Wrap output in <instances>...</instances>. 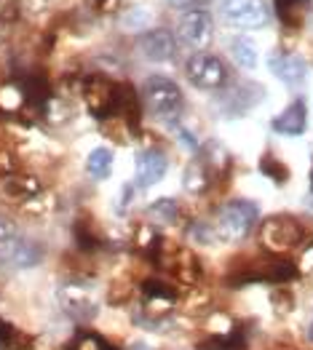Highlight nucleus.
Listing matches in <instances>:
<instances>
[{
  "label": "nucleus",
  "mask_w": 313,
  "mask_h": 350,
  "mask_svg": "<svg viewBox=\"0 0 313 350\" xmlns=\"http://www.w3.org/2000/svg\"><path fill=\"white\" fill-rule=\"evenodd\" d=\"M308 340L313 342V316H311V323H308Z\"/></svg>",
  "instance_id": "obj_33"
},
{
  "label": "nucleus",
  "mask_w": 313,
  "mask_h": 350,
  "mask_svg": "<svg viewBox=\"0 0 313 350\" xmlns=\"http://www.w3.org/2000/svg\"><path fill=\"white\" fill-rule=\"evenodd\" d=\"M169 163H166V155L155 147H147L137 155V185L140 187H153L158 185L164 174H166Z\"/></svg>",
  "instance_id": "obj_11"
},
{
  "label": "nucleus",
  "mask_w": 313,
  "mask_h": 350,
  "mask_svg": "<svg viewBox=\"0 0 313 350\" xmlns=\"http://www.w3.org/2000/svg\"><path fill=\"white\" fill-rule=\"evenodd\" d=\"M59 302L67 310V316H73L78 321H88V319L97 316V299H94V294L88 292L86 286H75V284L64 286L59 292Z\"/></svg>",
  "instance_id": "obj_10"
},
{
  "label": "nucleus",
  "mask_w": 313,
  "mask_h": 350,
  "mask_svg": "<svg viewBox=\"0 0 313 350\" xmlns=\"http://www.w3.org/2000/svg\"><path fill=\"white\" fill-rule=\"evenodd\" d=\"M212 0H169V5L179 8V11H193V8H206Z\"/></svg>",
  "instance_id": "obj_27"
},
{
  "label": "nucleus",
  "mask_w": 313,
  "mask_h": 350,
  "mask_svg": "<svg viewBox=\"0 0 313 350\" xmlns=\"http://www.w3.org/2000/svg\"><path fill=\"white\" fill-rule=\"evenodd\" d=\"M177 32L185 43L196 46V49H203L212 43V35H214V25H212V16L209 11L203 8H193V11H185L177 22Z\"/></svg>",
  "instance_id": "obj_8"
},
{
  "label": "nucleus",
  "mask_w": 313,
  "mask_h": 350,
  "mask_svg": "<svg viewBox=\"0 0 313 350\" xmlns=\"http://www.w3.org/2000/svg\"><path fill=\"white\" fill-rule=\"evenodd\" d=\"M147 25H150V14H147V8H134V11H129V14L123 16V27L132 29V32H145Z\"/></svg>",
  "instance_id": "obj_25"
},
{
  "label": "nucleus",
  "mask_w": 313,
  "mask_h": 350,
  "mask_svg": "<svg viewBox=\"0 0 313 350\" xmlns=\"http://www.w3.org/2000/svg\"><path fill=\"white\" fill-rule=\"evenodd\" d=\"M115 118H121L132 134H140L142 99H140V94H137L134 86H129V83H121L118 86V113H115Z\"/></svg>",
  "instance_id": "obj_13"
},
{
  "label": "nucleus",
  "mask_w": 313,
  "mask_h": 350,
  "mask_svg": "<svg viewBox=\"0 0 313 350\" xmlns=\"http://www.w3.org/2000/svg\"><path fill=\"white\" fill-rule=\"evenodd\" d=\"M81 91H84V99L91 116L97 120L115 118V113H118V86L113 81H108L105 75H88L81 83Z\"/></svg>",
  "instance_id": "obj_5"
},
{
  "label": "nucleus",
  "mask_w": 313,
  "mask_h": 350,
  "mask_svg": "<svg viewBox=\"0 0 313 350\" xmlns=\"http://www.w3.org/2000/svg\"><path fill=\"white\" fill-rule=\"evenodd\" d=\"M260 246L273 257L305 243V225L292 214H273L260 225Z\"/></svg>",
  "instance_id": "obj_1"
},
{
  "label": "nucleus",
  "mask_w": 313,
  "mask_h": 350,
  "mask_svg": "<svg viewBox=\"0 0 313 350\" xmlns=\"http://www.w3.org/2000/svg\"><path fill=\"white\" fill-rule=\"evenodd\" d=\"M230 54L236 59V64L244 67V70H255L257 67V49L255 43H249L247 38H236L230 43Z\"/></svg>",
  "instance_id": "obj_19"
},
{
  "label": "nucleus",
  "mask_w": 313,
  "mask_h": 350,
  "mask_svg": "<svg viewBox=\"0 0 313 350\" xmlns=\"http://www.w3.org/2000/svg\"><path fill=\"white\" fill-rule=\"evenodd\" d=\"M25 102H27V99H25V91L19 86L0 88V110H3V113H16Z\"/></svg>",
  "instance_id": "obj_23"
},
{
  "label": "nucleus",
  "mask_w": 313,
  "mask_h": 350,
  "mask_svg": "<svg viewBox=\"0 0 313 350\" xmlns=\"http://www.w3.org/2000/svg\"><path fill=\"white\" fill-rule=\"evenodd\" d=\"M185 72H188V81L201 91H217V88L228 86V67L225 62L214 54H190L185 62Z\"/></svg>",
  "instance_id": "obj_4"
},
{
  "label": "nucleus",
  "mask_w": 313,
  "mask_h": 350,
  "mask_svg": "<svg viewBox=\"0 0 313 350\" xmlns=\"http://www.w3.org/2000/svg\"><path fill=\"white\" fill-rule=\"evenodd\" d=\"M257 222V204L255 201H230L225 204L217 217H214V233L220 241H228V243H236V241H244L249 230L255 228Z\"/></svg>",
  "instance_id": "obj_3"
},
{
  "label": "nucleus",
  "mask_w": 313,
  "mask_h": 350,
  "mask_svg": "<svg viewBox=\"0 0 313 350\" xmlns=\"http://www.w3.org/2000/svg\"><path fill=\"white\" fill-rule=\"evenodd\" d=\"M260 172L268 176L271 182H276V185H284L286 179H289V169H286L279 158H273V155H265L260 161Z\"/></svg>",
  "instance_id": "obj_22"
},
{
  "label": "nucleus",
  "mask_w": 313,
  "mask_h": 350,
  "mask_svg": "<svg viewBox=\"0 0 313 350\" xmlns=\"http://www.w3.org/2000/svg\"><path fill=\"white\" fill-rule=\"evenodd\" d=\"M40 190H43V185H40L35 176L8 174L3 179V193H5L8 198H14V201H32V198L40 196Z\"/></svg>",
  "instance_id": "obj_15"
},
{
  "label": "nucleus",
  "mask_w": 313,
  "mask_h": 350,
  "mask_svg": "<svg viewBox=\"0 0 313 350\" xmlns=\"http://www.w3.org/2000/svg\"><path fill=\"white\" fill-rule=\"evenodd\" d=\"M105 340L102 337H97V334H91V332H81L70 345L64 350H105Z\"/></svg>",
  "instance_id": "obj_24"
},
{
  "label": "nucleus",
  "mask_w": 313,
  "mask_h": 350,
  "mask_svg": "<svg viewBox=\"0 0 313 350\" xmlns=\"http://www.w3.org/2000/svg\"><path fill=\"white\" fill-rule=\"evenodd\" d=\"M212 179H214V172L203 163V161H190L188 163V169H185V174H182V182H185V190L188 193H193V196H201V193H206V187L212 185Z\"/></svg>",
  "instance_id": "obj_16"
},
{
  "label": "nucleus",
  "mask_w": 313,
  "mask_h": 350,
  "mask_svg": "<svg viewBox=\"0 0 313 350\" xmlns=\"http://www.w3.org/2000/svg\"><path fill=\"white\" fill-rule=\"evenodd\" d=\"M140 51H142V57L150 59V62H171L174 54H177L174 35L164 27L145 29L142 38H140Z\"/></svg>",
  "instance_id": "obj_9"
},
{
  "label": "nucleus",
  "mask_w": 313,
  "mask_h": 350,
  "mask_svg": "<svg viewBox=\"0 0 313 350\" xmlns=\"http://www.w3.org/2000/svg\"><path fill=\"white\" fill-rule=\"evenodd\" d=\"M94 11H99V14H108V11H115L118 8V0H86Z\"/></svg>",
  "instance_id": "obj_29"
},
{
  "label": "nucleus",
  "mask_w": 313,
  "mask_h": 350,
  "mask_svg": "<svg viewBox=\"0 0 313 350\" xmlns=\"http://www.w3.org/2000/svg\"><path fill=\"white\" fill-rule=\"evenodd\" d=\"M43 260V249L32 241L25 238H11L5 243H0V267H8V270H27Z\"/></svg>",
  "instance_id": "obj_7"
},
{
  "label": "nucleus",
  "mask_w": 313,
  "mask_h": 350,
  "mask_svg": "<svg viewBox=\"0 0 313 350\" xmlns=\"http://www.w3.org/2000/svg\"><path fill=\"white\" fill-rule=\"evenodd\" d=\"M86 169L94 179H108L110 172H113V152L108 147H97L91 150L88 161H86Z\"/></svg>",
  "instance_id": "obj_18"
},
{
  "label": "nucleus",
  "mask_w": 313,
  "mask_h": 350,
  "mask_svg": "<svg viewBox=\"0 0 313 350\" xmlns=\"http://www.w3.org/2000/svg\"><path fill=\"white\" fill-rule=\"evenodd\" d=\"M311 187H313V169H311Z\"/></svg>",
  "instance_id": "obj_34"
},
{
  "label": "nucleus",
  "mask_w": 313,
  "mask_h": 350,
  "mask_svg": "<svg viewBox=\"0 0 313 350\" xmlns=\"http://www.w3.org/2000/svg\"><path fill=\"white\" fill-rule=\"evenodd\" d=\"M273 297V302H276V308H279V313H289L292 308H295V299L289 297V294L284 292H273L271 294Z\"/></svg>",
  "instance_id": "obj_28"
},
{
  "label": "nucleus",
  "mask_w": 313,
  "mask_h": 350,
  "mask_svg": "<svg viewBox=\"0 0 313 350\" xmlns=\"http://www.w3.org/2000/svg\"><path fill=\"white\" fill-rule=\"evenodd\" d=\"M14 235H16V230H14V222H11V219H5V217H0V243L11 241Z\"/></svg>",
  "instance_id": "obj_30"
},
{
  "label": "nucleus",
  "mask_w": 313,
  "mask_h": 350,
  "mask_svg": "<svg viewBox=\"0 0 313 350\" xmlns=\"http://www.w3.org/2000/svg\"><path fill=\"white\" fill-rule=\"evenodd\" d=\"M268 67L273 70V75L281 83H286V86H303L305 83V75H308V67H305L303 59L295 57V54H281V51L271 54Z\"/></svg>",
  "instance_id": "obj_12"
},
{
  "label": "nucleus",
  "mask_w": 313,
  "mask_h": 350,
  "mask_svg": "<svg viewBox=\"0 0 313 350\" xmlns=\"http://www.w3.org/2000/svg\"><path fill=\"white\" fill-rule=\"evenodd\" d=\"M297 3H300V0H276L279 16H281V19H286V16H289V11H295V8H297Z\"/></svg>",
  "instance_id": "obj_31"
},
{
  "label": "nucleus",
  "mask_w": 313,
  "mask_h": 350,
  "mask_svg": "<svg viewBox=\"0 0 313 350\" xmlns=\"http://www.w3.org/2000/svg\"><path fill=\"white\" fill-rule=\"evenodd\" d=\"M145 102V107H147V113L150 116H155L158 120H164V123H174L177 118L182 116V91L179 86L169 81V78H164V75H150L147 81L142 83V91H140Z\"/></svg>",
  "instance_id": "obj_2"
},
{
  "label": "nucleus",
  "mask_w": 313,
  "mask_h": 350,
  "mask_svg": "<svg viewBox=\"0 0 313 350\" xmlns=\"http://www.w3.org/2000/svg\"><path fill=\"white\" fill-rule=\"evenodd\" d=\"M147 214H150L153 219L164 222V225H171V222H177V217H179V204H177L174 198H158L155 204H150Z\"/></svg>",
  "instance_id": "obj_20"
},
{
  "label": "nucleus",
  "mask_w": 313,
  "mask_h": 350,
  "mask_svg": "<svg viewBox=\"0 0 313 350\" xmlns=\"http://www.w3.org/2000/svg\"><path fill=\"white\" fill-rule=\"evenodd\" d=\"M129 350H150V348H147L145 342H134V345H132V348H129Z\"/></svg>",
  "instance_id": "obj_32"
},
{
  "label": "nucleus",
  "mask_w": 313,
  "mask_h": 350,
  "mask_svg": "<svg viewBox=\"0 0 313 350\" xmlns=\"http://www.w3.org/2000/svg\"><path fill=\"white\" fill-rule=\"evenodd\" d=\"M190 235H193L199 243H203V246H212V243H217V241H220L217 233H214V228H212V225H206V222H196V225L190 228Z\"/></svg>",
  "instance_id": "obj_26"
},
{
  "label": "nucleus",
  "mask_w": 313,
  "mask_h": 350,
  "mask_svg": "<svg viewBox=\"0 0 313 350\" xmlns=\"http://www.w3.org/2000/svg\"><path fill=\"white\" fill-rule=\"evenodd\" d=\"M223 16L233 27L260 29L268 25L271 8L265 0H223Z\"/></svg>",
  "instance_id": "obj_6"
},
{
  "label": "nucleus",
  "mask_w": 313,
  "mask_h": 350,
  "mask_svg": "<svg viewBox=\"0 0 313 350\" xmlns=\"http://www.w3.org/2000/svg\"><path fill=\"white\" fill-rule=\"evenodd\" d=\"M22 91H25V99H27L29 105H35V107H43L49 102V96H51V86H49V81L40 72L29 75Z\"/></svg>",
  "instance_id": "obj_17"
},
{
  "label": "nucleus",
  "mask_w": 313,
  "mask_h": 350,
  "mask_svg": "<svg viewBox=\"0 0 313 350\" xmlns=\"http://www.w3.org/2000/svg\"><path fill=\"white\" fill-rule=\"evenodd\" d=\"M75 243H78L81 252H94V249L102 246V241H99V235L94 230V225L86 222V219H78V222H75Z\"/></svg>",
  "instance_id": "obj_21"
},
{
  "label": "nucleus",
  "mask_w": 313,
  "mask_h": 350,
  "mask_svg": "<svg viewBox=\"0 0 313 350\" xmlns=\"http://www.w3.org/2000/svg\"><path fill=\"white\" fill-rule=\"evenodd\" d=\"M308 126V110H305V102L303 99H295L289 107H286L281 116L273 118L271 129L279 131V134H286V137H300Z\"/></svg>",
  "instance_id": "obj_14"
}]
</instances>
